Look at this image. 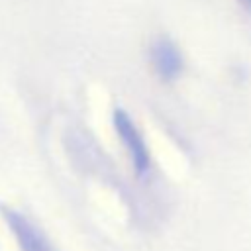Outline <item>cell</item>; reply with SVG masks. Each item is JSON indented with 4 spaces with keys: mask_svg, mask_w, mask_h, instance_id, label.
I'll return each mask as SVG.
<instances>
[{
    "mask_svg": "<svg viewBox=\"0 0 251 251\" xmlns=\"http://www.w3.org/2000/svg\"><path fill=\"white\" fill-rule=\"evenodd\" d=\"M112 124H114V129L118 133V137L122 139V143L126 145L127 153H129V159L135 167V171L139 175H143L147 169H149V163H151V157H149V149L145 145V139L141 135V131L137 129L135 122L131 120V116L122 108V106H116L114 112H112Z\"/></svg>",
    "mask_w": 251,
    "mask_h": 251,
    "instance_id": "1",
    "label": "cell"
},
{
    "mask_svg": "<svg viewBox=\"0 0 251 251\" xmlns=\"http://www.w3.org/2000/svg\"><path fill=\"white\" fill-rule=\"evenodd\" d=\"M149 61L157 76L163 80H175L184 71V57L178 45L167 35H159L151 41Z\"/></svg>",
    "mask_w": 251,
    "mask_h": 251,
    "instance_id": "2",
    "label": "cell"
},
{
    "mask_svg": "<svg viewBox=\"0 0 251 251\" xmlns=\"http://www.w3.org/2000/svg\"><path fill=\"white\" fill-rule=\"evenodd\" d=\"M4 216L10 222V226L16 231V235L20 237L24 251H51L47 247V243L41 239V235L35 231V227L25 218H22L20 214H16L14 210H4Z\"/></svg>",
    "mask_w": 251,
    "mask_h": 251,
    "instance_id": "3",
    "label": "cell"
},
{
    "mask_svg": "<svg viewBox=\"0 0 251 251\" xmlns=\"http://www.w3.org/2000/svg\"><path fill=\"white\" fill-rule=\"evenodd\" d=\"M239 4H241L243 8H247V10H251V0H239Z\"/></svg>",
    "mask_w": 251,
    "mask_h": 251,
    "instance_id": "4",
    "label": "cell"
}]
</instances>
